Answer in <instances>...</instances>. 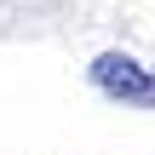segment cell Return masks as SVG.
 I'll list each match as a JSON object with an SVG mask.
<instances>
[{
  "label": "cell",
  "mask_w": 155,
  "mask_h": 155,
  "mask_svg": "<svg viewBox=\"0 0 155 155\" xmlns=\"http://www.w3.org/2000/svg\"><path fill=\"white\" fill-rule=\"evenodd\" d=\"M92 86L115 104H132V109H155V69H144L138 58L127 52H98L92 58Z\"/></svg>",
  "instance_id": "6da1fadb"
}]
</instances>
